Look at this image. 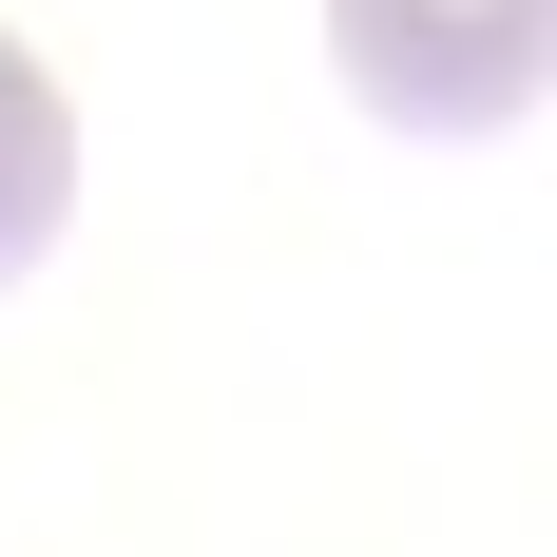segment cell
<instances>
[{
    "instance_id": "1",
    "label": "cell",
    "mask_w": 557,
    "mask_h": 557,
    "mask_svg": "<svg viewBox=\"0 0 557 557\" xmlns=\"http://www.w3.org/2000/svg\"><path fill=\"white\" fill-rule=\"evenodd\" d=\"M346 97L404 135H519L557 77V0H327Z\"/></svg>"
},
{
    "instance_id": "2",
    "label": "cell",
    "mask_w": 557,
    "mask_h": 557,
    "mask_svg": "<svg viewBox=\"0 0 557 557\" xmlns=\"http://www.w3.org/2000/svg\"><path fill=\"white\" fill-rule=\"evenodd\" d=\"M58 231H77V115H58V77L20 39H0V288L39 270Z\"/></svg>"
}]
</instances>
